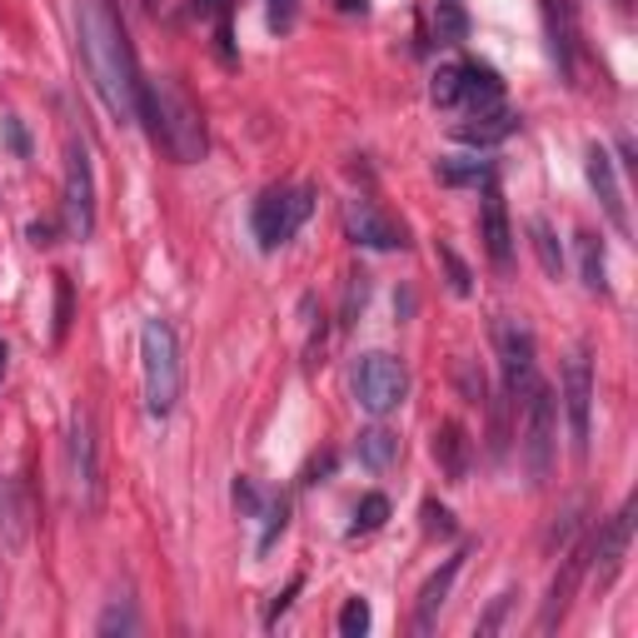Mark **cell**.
Masks as SVG:
<instances>
[{"instance_id":"cell-5","label":"cell","mask_w":638,"mask_h":638,"mask_svg":"<svg viewBox=\"0 0 638 638\" xmlns=\"http://www.w3.org/2000/svg\"><path fill=\"white\" fill-rule=\"evenodd\" d=\"M349 389H355V404L365 409V414L385 419V414H394V409L404 404V394H409V369H404V359L385 355V349H369V355L355 359Z\"/></svg>"},{"instance_id":"cell-14","label":"cell","mask_w":638,"mask_h":638,"mask_svg":"<svg viewBox=\"0 0 638 638\" xmlns=\"http://www.w3.org/2000/svg\"><path fill=\"white\" fill-rule=\"evenodd\" d=\"M479 235H484V255H489V264L509 280L513 274V230H509V205H504V195L494 185H484Z\"/></svg>"},{"instance_id":"cell-22","label":"cell","mask_w":638,"mask_h":638,"mask_svg":"<svg viewBox=\"0 0 638 638\" xmlns=\"http://www.w3.org/2000/svg\"><path fill=\"white\" fill-rule=\"evenodd\" d=\"M440 180L444 185H469V190H479V185H489L494 180V160H479V155H450V160H440Z\"/></svg>"},{"instance_id":"cell-4","label":"cell","mask_w":638,"mask_h":638,"mask_svg":"<svg viewBox=\"0 0 638 638\" xmlns=\"http://www.w3.org/2000/svg\"><path fill=\"white\" fill-rule=\"evenodd\" d=\"M554 434H559V399L549 385H534L523 394V434H519V450H523V469H529V484H549L554 474Z\"/></svg>"},{"instance_id":"cell-7","label":"cell","mask_w":638,"mask_h":638,"mask_svg":"<svg viewBox=\"0 0 638 638\" xmlns=\"http://www.w3.org/2000/svg\"><path fill=\"white\" fill-rule=\"evenodd\" d=\"M310 209H314L310 190H264V195L255 199V240H260V250L290 245L294 230L310 220Z\"/></svg>"},{"instance_id":"cell-20","label":"cell","mask_w":638,"mask_h":638,"mask_svg":"<svg viewBox=\"0 0 638 638\" xmlns=\"http://www.w3.org/2000/svg\"><path fill=\"white\" fill-rule=\"evenodd\" d=\"M464 95L459 100L469 105V110H494V105H504V80L494 65H479V61H464Z\"/></svg>"},{"instance_id":"cell-6","label":"cell","mask_w":638,"mask_h":638,"mask_svg":"<svg viewBox=\"0 0 638 638\" xmlns=\"http://www.w3.org/2000/svg\"><path fill=\"white\" fill-rule=\"evenodd\" d=\"M71 489L80 513H100L105 504V479H100V440H95V414L75 404L71 414Z\"/></svg>"},{"instance_id":"cell-17","label":"cell","mask_w":638,"mask_h":638,"mask_svg":"<svg viewBox=\"0 0 638 638\" xmlns=\"http://www.w3.org/2000/svg\"><path fill=\"white\" fill-rule=\"evenodd\" d=\"M434 459H440V469H444V479H450V484H464V479H469L474 440L464 434L459 419H444L440 430H434Z\"/></svg>"},{"instance_id":"cell-35","label":"cell","mask_w":638,"mask_h":638,"mask_svg":"<svg viewBox=\"0 0 638 638\" xmlns=\"http://www.w3.org/2000/svg\"><path fill=\"white\" fill-rule=\"evenodd\" d=\"M365 294H369V274H349V294H345V325L355 320V310L365 304Z\"/></svg>"},{"instance_id":"cell-16","label":"cell","mask_w":638,"mask_h":638,"mask_svg":"<svg viewBox=\"0 0 638 638\" xmlns=\"http://www.w3.org/2000/svg\"><path fill=\"white\" fill-rule=\"evenodd\" d=\"M584 170H588V185H594V195H598V205H604L608 225H614L618 235H628V230H634V225H628L624 185H618V175H614V155H608L604 145H588V160H584Z\"/></svg>"},{"instance_id":"cell-29","label":"cell","mask_w":638,"mask_h":638,"mask_svg":"<svg viewBox=\"0 0 638 638\" xmlns=\"http://www.w3.org/2000/svg\"><path fill=\"white\" fill-rule=\"evenodd\" d=\"M459 95H464V71L459 65H444L434 75V105H459Z\"/></svg>"},{"instance_id":"cell-34","label":"cell","mask_w":638,"mask_h":638,"mask_svg":"<svg viewBox=\"0 0 638 638\" xmlns=\"http://www.w3.org/2000/svg\"><path fill=\"white\" fill-rule=\"evenodd\" d=\"M509 604H513V588H509V594H499V598H494V604H489V614L479 618V638L499 634V624H504V614H509Z\"/></svg>"},{"instance_id":"cell-25","label":"cell","mask_w":638,"mask_h":638,"mask_svg":"<svg viewBox=\"0 0 638 638\" xmlns=\"http://www.w3.org/2000/svg\"><path fill=\"white\" fill-rule=\"evenodd\" d=\"M434 25H440L444 45H459L469 35V15H464V0H434Z\"/></svg>"},{"instance_id":"cell-33","label":"cell","mask_w":638,"mask_h":638,"mask_svg":"<svg viewBox=\"0 0 638 638\" xmlns=\"http://www.w3.org/2000/svg\"><path fill=\"white\" fill-rule=\"evenodd\" d=\"M264 519H270V523H264V534H260V549H270V544H274V534H284V523H290V504L274 499Z\"/></svg>"},{"instance_id":"cell-2","label":"cell","mask_w":638,"mask_h":638,"mask_svg":"<svg viewBox=\"0 0 638 638\" xmlns=\"http://www.w3.org/2000/svg\"><path fill=\"white\" fill-rule=\"evenodd\" d=\"M140 116L150 120V130H155V140L165 145L170 160H180V165L205 160V150H209L205 116H199V105L190 100V90L180 80H170V75L140 80Z\"/></svg>"},{"instance_id":"cell-10","label":"cell","mask_w":638,"mask_h":638,"mask_svg":"<svg viewBox=\"0 0 638 638\" xmlns=\"http://www.w3.org/2000/svg\"><path fill=\"white\" fill-rule=\"evenodd\" d=\"M564 414H569L574 454L588 459V414H594V365H588V349H574L564 365Z\"/></svg>"},{"instance_id":"cell-19","label":"cell","mask_w":638,"mask_h":638,"mask_svg":"<svg viewBox=\"0 0 638 638\" xmlns=\"http://www.w3.org/2000/svg\"><path fill=\"white\" fill-rule=\"evenodd\" d=\"M513 130H519V116L504 110V105H494V110H474L464 126H454V136H459L464 145H499V140L513 136Z\"/></svg>"},{"instance_id":"cell-13","label":"cell","mask_w":638,"mask_h":638,"mask_svg":"<svg viewBox=\"0 0 638 638\" xmlns=\"http://www.w3.org/2000/svg\"><path fill=\"white\" fill-rule=\"evenodd\" d=\"M584 574H588V544H578V549H569V554H564L554 584H549V598H544V608H539V624H534L539 634H554V628L564 624V614H569V604H574Z\"/></svg>"},{"instance_id":"cell-31","label":"cell","mask_w":638,"mask_h":638,"mask_svg":"<svg viewBox=\"0 0 638 638\" xmlns=\"http://www.w3.org/2000/svg\"><path fill=\"white\" fill-rule=\"evenodd\" d=\"M100 634H136V614H130V604H110L105 608V618H100Z\"/></svg>"},{"instance_id":"cell-15","label":"cell","mask_w":638,"mask_h":638,"mask_svg":"<svg viewBox=\"0 0 638 638\" xmlns=\"http://www.w3.org/2000/svg\"><path fill=\"white\" fill-rule=\"evenodd\" d=\"M345 230L355 245H365V250H404V225H394L389 215H379L369 199H355V205L345 209Z\"/></svg>"},{"instance_id":"cell-21","label":"cell","mask_w":638,"mask_h":638,"mask_svg":"<svg viewBox=\"0 0 638 638\" xmlns=\"http://www.w3.org/2000/svg\"><path fill=\"white\" fill-rule=\"evenodd\" d=\"M578 274H584L588 294H608V260H604V240L588 230H578Z\"/></svg>"},{"instance_id":"cell-40","label":"cell","mask_w":638,"mask_h":638,"mask_svg":"<svg viewBox=\"0 0 638 638\" xmlns=\"http://www.w3.org/2000/svg\"><path fill=\"white\" fill-rule=\"evenodd\" d=\"M25 235H31V245H51V235H55V225H45V220H35V225H31V230H25Z\"/></svg>"},{"instance_id":"cell-28","label":"cell","mask_w":638,"mask_h":638,"mask_svg":"<svg viewBox=\"0 0 638 638\" xmlns=\"http://www.w3.org/2000/svg\"><path fill=\"white\" fill-rule=\"evenodd\" d=\"M369 624H375V618H369V604H365V598H349V604L339 608V634H345V638H365Z\"/></svg>"},{"instance_id":"cell-39","label":"cell","mask_w":638,"mask_h":638,"mask_svg":"<svg viewBox=\"0 0 638 638\" xmlns=\"http://www.w3.org/2000/svg\"><path fill=\"white\" fill-rule=\"evenodd\" d=\"M6 136H11V145H15V155H31V140H25V130H21V120H6Z\"/></svg>"},{"instance_id":"cell-1","label":"cell","mask_w":638,"mask_h":638,"mask_svg":"<svg viewBox=\"0 0 638 638\" xmlns=\"http://www.w3.org/2000/svg\"><path fill=\"white\" fill-rule=\"evenodd\" d=\"M75 31H80L85 75H90L95 95H100L105 110H110L120 126H136L140 120V71H136L126 21L110 11V0H80V6H75Z\"/></svg>"},{"instance_id":"cell-23","label":"cell","mask_w":638,"mask_h":638,"mask_svg":"<svg viewBox=\"0 0 638 638\" xmlns=\"http://www.w3.org/2000/svg\"><path fill=\"white\" fill-rule=\"evenodd\" d=\"M355 454H359V464H365V469H389V464L399 459V440L389 430H365L359 434V444H355Z\"/></svg>"},{"instance_id":"cell-27","label":"cell","mask_w":638,"mask_h":638,"mask_svg":"<svg viewBox=\"0 0 638 638\" xmlns=\"http://www.w3.org/2000/svg\"><path fill=\"white\" fill-rule=\"evenodd\" d=\"M71 320H75V290L65 274H55V345H65L71 335Z\"/></svg>"},{"instance_id":"cell-37","label":"cell","mask_w":638,"mask_h":638,"mask_svg":"<svg viewBox=\"0 0 638 638\" xmlns=\"http://www.w3.org/2000/svg\"><path fill=\"white\" fill-rule=\"evenodd\" d=\"M294 594H300V574H294L290 584H284V594H274V604H270V614H264V624H274V618H280L284 608H290V598H294Z\"/></svg>"},{"instance_id":"cell-3","label":"cell","mask_w":638,"mask_h":638,"mask_svg":"<svg viewBox=\"0 0 638 638\" xmlns=\"http://www.w3.org/2000/svg\"><path fill=\"white\" fill-rule=\"evenodd\" d=\"M140 375H145V409L165 419L180 404V345L165 320H145L140 329Z\"/></svg>"},{"instance_id":"cell-24","label":"cell","mask_w":638,"mask_h":638,"mask_svg":"<svg viewBox=\"0 0 638 638\" xmlns=\"http://www.w3.org/2000/svg\"><path fill=\"white\" fill-rule=\"evenodd\" d=\"M529 245H534L549 280H559V274H564V250H559V235L549 230V220H529Z\"/></svg>"},{"instance_id":"cell-8","label":"cell","mask_w":638,"mask_h":638,"mask_svg":"<svg viewBox=\"0 0 638 638\" xmlns=\"http://www.w3.org/2000/svg\"><path fill=\"white\" fill-rule=\"evenodd\" d=\"M494 349H499V369H504V399H509V404H523V394L539 385L534 379V335H529V325L504 314L499 325H494Z\"/></svg>"},{"instance_id":"cell-42","label":"cell","mask_w":638,"mask_h":638,"mask_svg":"<svg viewBox=\"0 0 638 638\" xmlns=\"http://www.w3.org/2000/svg\"><path fill=\"white\" fill-rule=\"evenodd\" d=\"M0 379H6V345H0Z\"/></svg>"},{"instance_id":"cell-36","label":"cell","mask_w":638,"mask_h":638,"mask_svg":"<svg viewBox=\"0 0 638 638\" xmlns=\"http://www.w3.org/2000/svg\"><path fill=\"white\" fill-rule=\"evenodd\" d=\"M294 15H300V0H270V25L274 31H290Z\"/></svg>"},{"instance_id":"cell-38","label":"cell","mask_w":638,"mask_h":638,"mask_svg":"<svg viewBox=\"0 0 638 638\" xmlns=\"http://www.w3.org/2000/svg\"><path fill=\"white\" fill-rule=\"evenodd\" d=\"M459 389H464V399H469V404H484V379H474L469 365H459Z\"/></svg>"},{"instance_id":"cell-11","label":"cell","mask_w":638,"mask_h":638,"mask_svg":"<svg viewBox=\"0 0 638 638\" xmlns=\"http://www.w3.org/2000/svg\"><path fill=\"white\" fill-rule=\"evenodd\" d=\"M544 11V35H549V55L559 65V80L578 85V21H574V0H539Z\"/></svg>"},{"instance_id":"cell-12","label":"cell","mask_w":638,"mask_h":638,"mask_svg":"<svg viewBox=\"0 0 638 638\" xmlns=\"http://www.w3.org/2000/svg\"><path fill=\"white\" fill-rule=\"evenodd\" d=\"M628 539H634V499L598 529V539H588V559H594V569H598V588H608L618 578L624 554H628Z\"/></svg>"},{"instance_id":"cell-9","label":"cell","mask_w":638,"mask_h":638,"mask_svg":"<svg viewBox=\"0 0 638 638\" xmlns=\"http://www.w3.org/2000/svg\"><path fill=\"white\" fill-rule=\"evenodd\" d=\"M65 230H71V240H90L95 235V170L85 140L75 136L65 145Z\"/></svg>"},{"instance_id":"cell-26","label":"cell","mask_w":638,"mask_h":638,"mask_svg":"<svg viewBox=\"0 0 638 638\" xmlns=\"http://www.w3.org/2000/svg\"><path fill=\"white\" fill-rule=\"evenodd\" d=\"M385 519H389V499H385V494H365V499H359V509H355V523H349V539L385 529Z\"/></svg>"},{"instance_id":"cell-32","label":"cell","mask_w":638,"mask_h":638,"mask_svg":"<svg viewBox=\"0 0 638 638\" xmlns=\"http://www.w3.org/2000/svg\"><path fill=\"white\" fill-rule=\"evenodd\" d=\"M424 534H440V539H450L454 534V513L444 509V504H424Z\"/></svg>"},{"instance_id":"cell-41","label":"cell","mask_w":638,"mask_h":638,"mask_svg":"<svg viewBox=\"0 0 638 638\" xmlns=\"http://www.w3.org/2000/svg\"><path fill=\"white\" fill-rule=\"evenodd\" d=\"M339 11H345V15H365L369 0H339Z\"/></svg>"},{"instance_id":"cell-18","label":"cell","mask_w":638,"mask_h":638,"mask_svg":"<svg viewBox=\"0 0 638 638\" xmlns=\"http://www.w3.org/2000/svg\"><path fill=\"white\" fill-rule=\"evenodd\" d=\"M464 559H469V554L444 559V569H440V574H434L430 584L419 588V604H414V634H430V628H434V618H440V608H444V598H450L454 578H459Z\"/></svg>"},{"instance_id":"cell-30","label":"cell","mask_w":638,"mask_h":638,"mask_svg":"<svg viewBox=\"0 0 638 638\" xmlns=\"http://www.w3.org/2000/svg\"><path fill=\"white\" fill-rule=\"evenodd\" d=\"M440 264H444V274H450V290H454V294H469V290H474L469 264H464L459 255L450 250V245H440Z\"/></svg>"}]
</instances>
